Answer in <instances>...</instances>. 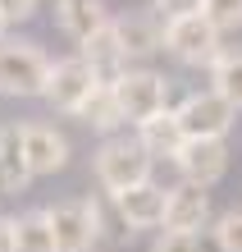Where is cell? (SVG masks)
<instances>
[{"label":"cell","instance_id":"25","mask_svg":"<svg viewBox=\"0 0 242 252\" xmlns=\"http://www.w3.org/2000/svg\"><path fill=\"white\" fill-rule=\"evenodd\" d=\"M37 5H41V0H0V14H5L9 28H14V23H27V19H32Z\"/></svg>","mask_w":242,"mask_h":252},{"label":"cell","instance_id":"15","mask_svg":"<svg viewBox=\"0 0 242 252\" xmlns=\"http://www.w3.org/2000/svg\"><path fill=\"white\" fill-rule=\"evenodd\" d=\"M55 23L59 32H64L69 41H92L101 28H110V9H105V0H55Z\"/></svg>","mask_w":242,"mask_h":252},{"label":"cell","instance_id":"6","mask_svg":"<svg viewBox=\"0 0 242 252\" xmlns=\"http://www.w3.org/2000/svg\"><path fill=\"white\" fill-rule=\"evenodd\" d=\"M46 216H51V229H55L59 252H96V248H105L101 243L96 211H92V197L55 202V206H46Z\"/></svg>","mask_w":242,"mask_h":252},{"label":"cell","instance_id":"2","mask_svg":"<svg viewBox=\"0 0 242 252\" xmlns=\"http://www.w3.org/2000/svg\"><path fill=\"white\" fill-rule=\"evenodd\" d=\"M51 64H55V60L37 46V41L5 37V41H0V96H14V101L46 96Z\"/></svg>","mask_w":242,"mask_h":252},{"label":"cell","instance_id":"28","mask_svg":"<svg viewBox=\"0 0 242 252\" xmlns=\"http://www.w3.org/2000/svg\"><path fill=\"white\" fill-rule=\"evenodd\" d=\"M5 32H9V19H5V14H0V41H5Z\"/></svg>","mask_w":242,"mask_h":252},{"label":"cell","instance_id":"23","mask_svg":"<svg viewBox=\"0 0 242 252\" xmlns=\"http://www.w3.org/2000/svg\"><path fill=\"white\" fill-rule=\"evenodd\" d=\"M146 252H196V234H174V229H160L151 239Z\"/></svg>","mask_w":242,"mask_h":252},{"label":"cell","instance_id":"7","mask_svg":"<svg viewBox=\"0 0 242 252\" xmlns=\"http://www.w3.org/2000/svg\"><path fill=\"white\" fill-rule=\"evenodd\" d=\"M174 110H178V120H183L188 138H229L233 124H238V106H229L215 87H206V92H188Z\"/></svg>","mask_w":242,"mask_h":252},{"label":"cell","instance_id":"12","mask_svg":"<svg viewBox=\"0 0 242 252\" xmlns=\"http://www.w3.org/2000/svg\"><path fill=\"white\" fill-rule=\"evenodd\" d=\"M78 55L92 64V73H96V83H101V87H114V83L133 69V60L124 55V41H119V28H114V23H110V28H101L92 41H82Z\"/></svg>","mask_w":242,"mask_h":252},{"label":"cell","instance_id":"14","mask_svg":"<svg viewBox=\"0 0 242 252\" xmlns=\"http://www.w3.org/2000/svg\"><path fill=\"white\" fill-rule=\"evenodd\" d=\"M114 28H119L124 55L133 64H142L156 51H164V19H160V14H119Z\"/></svg>","mask_w":242,"mask_h":252},{"label":"cell","instance_id":"4","mask_svg":"<svg viewBox=\"0 0 242 252\" xmlns=\"http://www.w3.org/2000/svg\"><path fill=\"white\" fill-rule=\"evenodd\" d=\"M164 51L188 69H210L224 55V32L206 14H183V19L164 23Z\"/></svg>","mask_w":242,"mask_h":252},{"label":"cell","instance_id":"19","mask_svg":"<svg viewBox=\"0 0 242 252\" xmlns=\"http://www.w3.org/2000/svg\"><path fill=\"white\" fill-rule=\"evenodd\" d=\"M210 73V87L229 101V106H238L242 110V51H233V46H224V55L215 64L206 69Z\"/></svg>","mask_w":242,"mask_h":252},{"label":"cell","instance_id":"22","mask_svg":"<svg viewBox=\"0 0 242 252\" xmlns=\"http://www.w3.org/2000/svg\"><path fill=\"white\" fill-rule=\"evenodd\" d=\"M215 234L229 252H242V206H229V211L215 216Z\"/></svg>","mask_w":242,"mask_h":252},{"label":"cell","instance_id":"17","mask_svg":"<svg viewBox=\"0 0 242 252\" xmlns=\"http://www.w3.org/2000/svg\"><path fill=\"white\" fill-rule=\"evenodd\" d=\"M14 243H19V252H59L46 206H32V211L14 216Z\"/></svg>","mask_w":242,"mask_h":252},{"label":"cell","instance_id":"27","mask_svg":"<svg viewBox=\"0 0 242 252\" xmlns=\"http://www.w3.org/2000/svg\"><path fill=\"white\" fill-rule=\"evenodd\" d=\"M0 252H19V243H14V216H0Z\"/></svg>","mask_w":242,"mask_h":252},{"label":"cell","instance_id":"13","mask_svg":"<svg viewBox=\"0 0 242 252\" xmlns=\"http://www.w3.org/2000/svg\"><path fill=\"white\" fill-rule=\"evenodd\" d=\"M32 179L37 174H32V160H27V147H23V124H0V192L19 197Z\"/></svg>","mask_w":242,"mask_h":252},{"label":"cell","instance_id":"1","mask_svg":"<svg viewBox=\"0 0 242 252\" xmlns=\"http://www.w3.org/2000/svg\"><path fill=\"white\" fill-rule=\"evenodd\" d=\"M92 170H96L101 192H124V188L146 184L156 160H151V152L142 147L137 133H114V138H105L92 152Z\"/></svg>","mask_w":242,"mask_h":252},{"label":"cell","instance_id":"9","mask_svg":"<svg viewBox=\"0 0 242 252\" xmlns=\"http://www.w3.org/2000/svg\"><path fill=\"white\" fill-rule=\"evenodd\" d=\"M178 174L188 184L215 188L224 174H229V138H188V147L178 152Z\"/></svg>","mask_w":242,"mask_h":252},{"label":"cell","instance_id":"20","mask_svg":"<svg viewBox=\"0 0 242 252\" xmlns=\"http://www.w3.org/2000/svg\"><path fill=\"white\" fill-rule=\"evenodd\" d=\"M92 211H96V225H101V243H110V248L133 243V234H137V229L124 220V211L114 206L110 192H96V197H92Z\"/></svg>","mask_w":242,"mask_h":252},{"label":"cell","instance_id":"21","mask_svg":"<svg viewBox=\"0 0 242 252\" xmlns=\"http://www.w3.org/2000/svg\"><path fill=\"white\" fill-rule=\"evenodd\" d=\"M201 14L219 32H238L242 28V0H201Z\"/></svg>","mask_w":242,"mask_h":252},{"label":"cell","instance_id":"18","mask_svg":"<svg viewBox=\"0 0 242 252\" xmlns=\"http://www.w3.org/2000/svg\"><path fill=\"white\" fill-rule=\"evenodd\" d=\"M78 120H82L87 128L105 133V138H114V133H124V128H128L124 110H119V96H114V87H96V92H92V101H87V106L78 110Z\"/></svg>","mask_w":242,"mask_h":252},{"label":"cell","instance_id":"16","mask_svg":"<svg viewBox=\"0 0 242 252\" xmlns=\"http://www.w3.org/2000/svg\"><path fill=\"white\" fill-rule=\"evenodd\" d=\"M142 138V147L151 152V160H178V152L188 147V128L178 120V110H164L156 120H146L142 128H133Z\"/></svg>","mask_w":242,"mask_h":252},{"label":"cell","instance_id":"8","mask_svg":"<svg viewBox=\"0 0 242 252\" xmlns=\"http://www.w3.org/2000/svg\"><path fill=\"white\" fill-rule=\"evenodd\" d=\"M23 147H27V160H32V174H59L73 156V142L69 133L51 124V120H27L23 124Z\"/></svg>","mask_w":242,"mask_h":252},{"label":"cell","instance_id":"10","mask_svg":"<svg viewBox=\"0 0 242 252\" xmlns=\"http://www.w3.org/2000/svg\"><path fill=\"white\" fill-rule=\"evenodd\" d=\"M164 229H174V234H201V229H210V188L188 184V179L169 184Z\"/></svg>","mask_w":242,"mask_h":252},{"label":"cell","instance_id":"11","mask_svg":"<svg viewBox=\"0 0 242 252\" xmlns=\"http://www.w3.org/2000/svg\"><path fill=\"white\" fill-rule=\"evenodd\" d=\"M114 206L124 211V220L133 229H164V211H169V188L146 179L137 188H124V192H110Z\"/></svg>","mask_w":242,"mask_h":252},{"label":"cell","instance_id":"26","mask_svg":"<svg viewBox=\"0 0 242 252\" xmlns=\"http://www.w3.org/2000/svg\"><path fill=\"white\" fill-rule=\"evenodd\" d=\"M196 252H229V248H224V243H219V234H215V225H210V229H201V234H196Z\"/></svg>","mask_w":242,"mask_h":252},{"label":"cell","instance_id":"3","mask_svg":"<svg viewBox=\"0 0 242 252\" xmlns=\"http://www.w3.org/2000/svg\"><path fill=\"white\" fill-rule=\"evenodd\" d=\"M169 92H174V83L164 78V73L146 69V64H133L124 78L114 83V96H119V110H124L128 128H142L146 120H156V115L174 110Z\"/></svg>","mask_w":242,"mask_h":252},{"label":"cell","instance_id":"5","mask_svg":"<svg viewBox=\"0 0 242 252\" xmlns=\"http://www.w3.org/2000/svg\"><path fill=\"white\" fill-rule=\"evenodd\" d=\"M96 73H92V64L82 60V55H64V60H55L51 64V83H46V106L51 110H59V115H73L78 120V110L92 101V92H96Z\"/></svg>","mask_w":242,"mask_h":252},{"label":"cell","instance_id":"24","mask_svg":"<svg viewBox=\"0 0 242 252\" xmlns=\"http://www.w3.org/2000/svg\"><path fill=\"white\" fill-rule=\"evenodd\" d=\"M151 9L169 23V19H183V14H201V0H151Z\"/></svg>","mask_w":242,"mask_h":252}]
</instances>
